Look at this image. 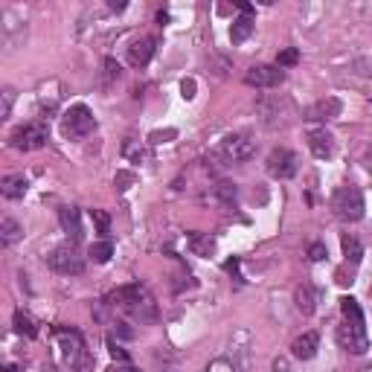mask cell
I'll return each instance as SVG.
<instances>
[{
	"label": "cell",
	"mask_w": 372,
	"mask_h": 372,
	"mask_svg": "<svg viewBox=\"0 0 372 372\" xmlns=\"http://www.w3.org/2000/svg\"><path fill=\"white\" fill-rule=\"evenodd\" d=\"M340 312H344V326L337 329L340 346L352 355H363L369 349V337L363 326V312L355 297H340Z\"/></svg>",
	"instance_id": "cell-1"
},
{
	"label": "cell",
	"mask_w": 372,
	"mask_h": 372,
	"mask_svg": "<svg viewBox=\"0 0 372 372\" xmlns=\"http://www.w3.org/2000/svg\"><path fill=\"white\" fill-rule=\"evenodd\" d=\"M108 305L122 308L128 317L140 320V323H154L158 320V305H154V297L148 294L146 285H126V288H116L108 297Z\"/></svg>",
	"instance_id": "cell-2"
},
{
	"label": "cell",
	"mask_w": 372,
	"mask_h": 372,
	"mask_svg": "<svg viewBox=\"0 0 372 372\" xmlns=\"http://www.w3.org/2000/svg\"><path fill=\"white\" fill-rule=\"evenodd\" d=\"M332 209L337 212V219L344 221H361L363 219V195L358 186H340L332 198Z\"/></svg>",
	"instance_id": "cell-3"
},
{
	"label": "cell",
	"mask_w": 372,
	"mask_h": 372,
	"mask_svg": "<svg viewBox=\"0 0 372 372\" xmlns=\"http://www.w3.org/2000/svg\"><path fill=\"white\" fill-rule=\"evenodd\" d=\"M61 128H65V137H87L93 128H97V116L87 105H70L61 116Z\"/></svg>",
	"instance_id": "cell-4"
},
{
	"label": "cell",
	"mask_w": 372,
	"mask_h": 372,
	"mask_svg": "<svg viewBox=\"0 0 372 372\" xmlns=\"http://www.w3.org/2000/svg\"><path fill=\"white\" fill-rule=\"evenodd\" d=\"M265 169H268V175L276 177V180H291V177L300 172V158H297L291 148L279 146V148H273V151L268 154Z\"/></svg>",
	"instance_id": "cell-5"
},
{
	"label": "cell",
	"mask_w": 372,
	"mask_h": 372,
	"mask_svg": "<svg viewBox=\"0 0 372 372\" xmlns=\"http://www.w3.org/2000/svg\"><path fill=\"white\" fill-rule=\"evenodd\" d=\"M219 154L224 158V163H244L256 154V140L247 137V134H230V137L221 140Z\"/></svg>",
	"instance_id": "cell-6"
},
{
	"label": "cell",
	"mask_w": 372,
	"mask_h": 372,
	"mask_svg": "<svg viewBox=\"0 0 372 372\" xmlns=\"http://www.w3.org/2000/svg\"><path fill=\"white\" fill-rule=\"evenodd\" d=\"M47 137H50V131H47L44 122H29V126H21V128L12 131L9 146L18 148V151H35V148L47 146Z\"/></svg>",
	"instance_id": "cell-7"
},
{
	"label": "cell",
	"mask_w": 372,
	"mask_h": 372,
	"mask_svg": "<svg viewBox=\"0 0 372 372\" xmlns=\"http://www.w3.org/2000/svg\"><path fill=\"white\" fill-rule=\"evenodd\" d=\"M47 265L55 273H65V276H76L84 270V259L79 256L76 244H65V247H55V251L47 256Z\"/></svg>",
	"instance_id": "cell-8"
},
{
	"label": "cell",
	"mask_w": 372,
	"mask_h": 372,
	"mask_svg": "<svg viewBox=\"0 0 372 372\" xmlns=\"http://www.w3.org/2000/svg\"><path fill=\"white\" fill-rule=\"evenodd\" d=\"M58 355H61V361H65L67 366H79L82 361H87V355H84V344H82V337H79V332H67V329H58Z\"/></svg>",
	"instance_id": "cell-9"
},
{
	"label": "cell",
	"mask_w": 372,
	"mask_h": 372,
	"mask_svg": "<svg viewBox=\"0 0 372 372\" xmlns=\"http://www.w3.org/2000/svg\"><path fill=\"white\" fill-rule=\"evenodd\" d=\"M244 82L251 87H259V90H268V87H279L285 82V73L279 70L276 65H253L251 70L244 73Z\"/></svg>",
	"instance_id": "cell-10"
},
{
	"label": "cell",
	"mask_w": 372,
	"mask_h": 372,
	"mask_svg": "<svg viewBox=\"0 0 372 372\" xmlns=\"http://www.w3.org/2000/svg\"><path fill=\"white\" fill-rule=\"evenodd\" d=\"M308 148H312L317 160H329L334 154V137L326 128H312L308 131Z\"/></svg>",
	"instance_id": "cell-11"
},
{
	"label": "cell",
	"mask_w": 372,
	"mask_h": 372,
	"mask_svg": "<svg viewBox=\"0 0 372 372\" xmlns=\"http://www.w3.org/2000/svg\"><path fill=\"white\" fill-rule=\"evenodd\" d=\"M58 224H61V230L67 233V239L73 244L82 239V212H79V207H61L58 209Z\"/></svg>",
	"instance_id": "cell-12"
},
{
	"label": "cell",
	"mask_w": 372,
	"mask_h": 372,
	"mask_svg": "<svg viewBox=\"0 0 372 372\" xmlns=\"http://www.w3.org/2000/svg\"><path fill=\"white\" fill-rule=\"evenodd\" d=\"M317 349H320V334L317 332H305L291 344V355L297 361H312L317 355Z\"/></svg>",
	"instance_id": "cell-13"
},
{
	"label": "cell",
	"mask_w": 372,
	"mask_h": 372,
	"mask_svg": "<svg viewBox=\"0 0 372 372\" xmlns=\"http://www.w3.org/2000/svg\"><path fill=\"white\" fill-rule=\"evenodd\" d=\"M29 190V180L23 175H6L4 180H0V192H4V198L9 201H21Z\"/></svg>",
	"instance_id": "cell-14"
},
{
	"label": "cell",
	"mask_w": 372,
	"mask_h": 372,
	"mask_svg": "<svg viewBox=\"0 0 372 372\" xmlns=\"http://www.w3.org/2000/svg\"><path fill=\"white\" fill-rule=\"evenodd\" d=\"M154 55V38H137L131 47H128V61L134 67H146Z\"/></svg>",
	"instance_id": "cell-15"
},
{
	"label": "cell",
	"mask_w": 372,
	"mask_h": 372,
	"mask_svg": "<svg viewBox=\"0 0 372 372\" xmlns=\"http://www.w3.org/2000/svg\"><path fill=\"white\" fill-rule=\"evenodd\" d=\"M340 108H344L340 99H323V102H317L305 111V119H334L340 114Z\"/></svg>",
	"instance_id": "cell-16"
},
{
	"label": "cell",
	"mask_w": 372,
	"mask_h": 372,
	"mask_svg": "<svg viewBox=\"0 0 372 372\" xmlns=\"http://www.w3.org/2000/svg\"><path fill=\"white\" fill-rule=\"evenodd\" d=\"M253 29H256V21H253V18H247V15L236 18L233 26H230V41H233V44H244L247 38L253 35Z\"/></svg>",
	"instance_id": "cell-17"
},
{
	"label": "cell",
	"mask_w": 372,
	"mask_h": 372,
	"mask_svg": "<svg viewBox=\"0 0 372 372\" xmlns=\"http://www.w3.org/2000/svg\"><path fill=\"white\" fill-rule=\"evenodd\" d=\"M294 302H297V308L302 314H314V308H317V291L308 285V283H302L300 288H297V294H294Z\"/></svg>",
	"instance_id": "cell-18"
},
{
	"label": "cell",
	"mask_w": 372,
	"mask_h": 372,
	"mask_svg": "<svg viewBox=\"0 0 372 372\" xmlns=\"http://www.w3.org/2000/svg\"><path fill=\"white\" fill-rule=\"evenodd\" d=\"M190 251L195 256H212L215 253V239L209 233H190Z\"/></svg>",
	"instance_id": "cell-19"
},
{
	"label": "cell",
	"mask_w": 372,
	"mask_h": 372,
	"mask_svg": "<svg viewBox=\"0 0 372 372\" xmlns=\"http://www.w3.org/2000/svg\"><path fill=\"white\" fill-rule=\"evenodd\" d=\"M21 236H23V227L15 219H4V221H0V241H4L6 247L15 244Z\"/></svg>",
	"instance_id": "cell-20"
},
{
	"label": "cell",
	"mask_w": 372,
	"mask_h": 372,
	"mask_svg": "<svg viewBox=\"0 0 372 372\" xmlns=\"http://www.w3.org/2000/svg\"><path fill=\"white\" fill-rule=\"evenodd\" d=\"M344 253H346V259H349L352 265H358V262L363 259V244H361V239H358L355 233H346V236H344Z\"/></svg>",
	"instance_id": "cell-21"
},
{
	"label": "cell",
	"mask_w": 372,
	"mask_h": 372,
	"mask_svg": "<svg viewBox=\"0 0 372 372\" xmlns=\"http://www.w3.org/2000/svg\"><path fill=\"white\" fill-rule=\"evenodd\" d=\"M90 259L93 262H99V265H105L111 256H114V244H111V239H102V241H93L90 244Z\"/></svg>",
	"instance_id": "cell-22"
},
{
	"label": "cell",
	"mask_w": 372,
	"mask_h": 372,
	"mask_svg": "<svg viewBox=\"0 0 372 372\" xmlns=\"http://www.w3.org/2000/svg\"><path fill=\"white\" fill-rule=\"evenodd\" d=\"M15 332L18 334H23V337H35L38 334V329H35V320L29 317V314H23V312H15Z\"/></svg>",
	"instance_id": "cell-23"
},
{
	"label": "cell",
	"mask_w": 372,
	"mask_h": 372,
	"mask_svg": "<svg viewBox=\"0 0 372 372\" xmlns=\"http://www.w3.org/2000/svg\"><path fill=\"white\" fill-rule=\"evenodd\" d=\"M90 219H93V224H97V233H102V239H108V233H111V215L105 209H90Z\"/></svg>",
	"instance_id": "cell-24"
},
{
	"label": "cell",
	"mask_w": 372,
	"mask_h": 372,
	"mask_svg": "<svg viewBox=\"0 0 372 372\" xmlns=\"http://www.w3.org/2000/svg\"><path fill=\"white\" fill-rule=\"evenodd\" d=\"M215 198H219L224 207H233L236 204V186L233 183H219L215 186Z\"/></svg>",
	"instance_id": "cell-25"
},
{
	"label": "cell",
	"mask_w": 372,
	"mask_h": 372,
	"mask_svg": "<svg viewBox=\"0 0 372 372\" xmlns=\"http://www.w3.org/2000/svg\"><path fill=\"white\" fill-rule=\"evenodd\" d=\"M297 61H300V53H297L294 47H288V50H283V53L276 55V67H279V70H283V67H294Z\"/></svg>",
	"instance_id": "cell-26"
},
{
	"label": "cell",
	"mask_w": 372,
	"mask_h": 372,
	"mask_svg": "<svg viewBox=\"0 0 372 372\" xmlns=\"http://www.w3.org/2000/svg\"><path fill=\"white\" fill-rule=\"evenodd\" d=\"M207 372H239L236 369V358H215L209 366H207Z\"/></svg>",
	"instance_id": "cell-27"
},
{
	"label": "cell",
	"mask_w": 372,
	"mask_h": 372,
	"mask_svg": "<svg viewBox=\"0 0 372 372\" xmlns=\"http://www.w3.org/2000/svg\"><path fill=\"white\" fill-rule=\"evenodd\" d=\"M126 158L140 163V160H148V151L143 146H137V143H126Z\"/></svg>",
	"instance_id": "cell-28"
},
{
	"label": "cell",
	"mask_w": 372,
	"mask_h": 372,
	"mask_svg": "<svg viewBox=\"0 0 372 372\" xmlns=\"http://www.w3.org/2000/svg\"><path fill=\"white\" fill-rule=\"evenodd\" d=\"M0 97H4V108H0V119H9V116H12V102H15V90H12V87H4V93H0Z\"/></svg>",
	"instance_id": "cell-29"
},
{
	"label": "cell",
	"mask_w": 372,
	"mask_h": 372,
	"mask_svg": "<svg viewBox=\"0 0 372 372\" xmlns=\"http://www.w3.org/2000/svg\"><path fill=\"white\" fill-rule=\"evenodd\" d=\"M329 253H326V244L323 241H312V244H308V259H312V262H323Z\"/></svg>",
	"instance_id": "cell-30"
},
{
	"label": "cell",
	"mask_w": 372,
	"mask_h": 372,
	"mask_svg": "<svg viewBox=\"0 0 372 372\" xmlns=\"http://www.w3.org/2000/svg\"><path fill=\"white\" fill-rule=\"evenodd\" d=\"M177 137V128H166V131H151L148 134V143H154V146H158V143H169V140H175Z\"/></svg>",
	"instance_id": "cell-31"
},
{
	"label": "cell",
	"mask_w": 372,
	"mask_h": 372,
	"mask_svg": "<svg viewBox=\"0 0 372 372\" xmlns=\"http://www.w3.org/2000/svg\"><path fill=\"white\" fill-rule=\"evenodd\" d=\"M108 346H111V355H114V361H119V363H128V352L122 349V346H116L114 340H108Z\"/></svg>",
	"instance_id": "cell-32"
},
{
	"label": "cell",
	"mask_w": 372,
	"mask_h": 372,
	"mask_svg": "<svg viewBox=\"0 0 372 372\" xmlns=\"http://www.w3.org/2000/svg\"><path fill=\"white\" fill-rule=\"evenodd\" d=\"M270 372H291V363H288V358H273V363H270Z\"/></svg>",
	"instance_id": "cell-33"
},
{
	"label": "cell",
	"mask_w": 372,
	"mask_h": 372,
	"mask_svg": "<svg viewBox=\"0 0 372 372\" xmlns=\"http://www.w3.org/2000/svg\"><path fill=\"white\" fill-rule=\"evenodd\" d=\"M105 76L108 79H119V65L114 58H105Z\"/></svg>",
	"instance_id": "cell-34"
},
{
	"label": "cell",
	"mask_w": 372,
	"mask_h": 372,
	"mask_svg": "<svg viewBox=\"0 0 372 372\" xmlns=\"http://www.w3.org/2000/svg\"><path fill=\"white\" fill-rule=\"evenodd\" d=\"M128 183H134V175H128V172H119L116 175V186H119V190H128Z\"/></svg>",
	"instance_id": "cell-35"
},
{
	"label": "cell",
	"mask_w": 372,
	"mask_h": 372,
	"mask_svg": "<svg viewBox=\"0 0 372 372\" xmlns=\"http://www.w3.org/2000/svg\"><path fill=\"white\" fill-rule=\"evenodd\" d=\"M180 90H183V99H192V97H195V82L186 79V82L180 84Z\"/></svg>",
	"instance_id": "cell-36"
},
{
	"label": "cell",
	"mask_w": 372,
	"mask_h": 372,
	"mask_svg": "<svg viewBox=\"0 0 372 372\" xmlns=\"http://www.w3.org/2000/svg\"><path fill=\"white\" fill-rule=\"evenodd\" d=\"M108 372H137V369H134L131 363H114Z\"/></svg>",
	"instance_id": "cell-37"
},
{
	"label": "cell",
	"mask_w": 372,
	"mask_h": 372,
	"mask_svg": "<svg viewBox=\"0 0 372 372\" xmlns=\"http://www.w3.org/2000/svg\"><path fill=\"white\" fill-rule=\"evenodd\" d=\"M239 9H241L247 18H251V12H253V6H251V4H239Z\"/></svg>",
	"instance_id": "cell-38"
},
{
	"label": "cell",
	"mask_w": 372,
	"mask_h": 372,
	"mask_svg": "<svg viewBox=\"0 0 372 372\" xmlns=\"http://www.w3.org/2000/svg\"><path fill=\"white\" fill-rule=\"evenodd\" d=\"M158 21H160V23H169V12H158Z\"/></svg>",
	"instance_id": "cell-39"
},
{
	"label": "cell",
	"mask_w": 372,
	"mask_h": 372,
	"mask_svg": "<svg viewBox=\"0 0 372 372\" xmlns=\"http://www.w3.org/2000/svg\"><path fill=\"white\" fill-rule=\"evenodd\" d=\"M366 166L372 169V148H369V154H366Z\"/></svg>",
	"instance_id": "cell-40"
},
{
	"label": "cell",
	"mask_w": 372,
	"mask_h": 372,
	"mask_svg": "<svg viewBox=\"0 0 372 372\" xmlns=\"http://www.w3.org/2000/svg\"><path fill=\"white\" fill-rule=\"evenodd\" d=\"M4 372H18V369H15V366H6V369H4Z\"/></svg>",
	"instance_id": "cell-41"
},
{
	"label": "cell",
	"mask_w": 372,
	"mask_h": 372,
	"mask_svg": "<svg viewBox=\"0 0 372 372\" xmlns=\"http://www.w3.org/2000/svg\"><path fill=\"white\" fill-rule=\"evenodd\" d=\"M361 372H372V366H366V369H361Z\"/></svg>",
	"instance_id": "cell-42"
}]
</instances>
